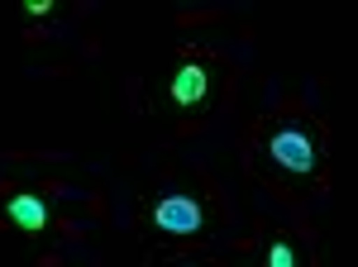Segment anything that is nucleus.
Listing matches in <instances>:
<instances>
[{
	"label": "nucleus",
	"mask_w": 358,
	"mask_h": 267,
	"mask_svg": "<svg viewBox=\"0 0 358 267\" xmlns=\"http://www.w3.org/2000/svg\"><path fill=\"white\" fill-rule=\"evenodd\" d=\"M167 91H172L177 106H201V101L210 96V77H206L201 62H177V72H172V81H167Z\"/></svg>",
	"instance_id": "obj_3"
},
{
	"label": "nucleus",
	"mask_w": 358,
	"mask_h": 267,
	"mask_svg": "<svg viewBox=\"0 0 358 267\" xmlns=\"http://www.w3.org/2000/svg\"><path fill=\"white\" fill-rule=\"evenodd\" d=\"M153 224H158L163 234H196V229L206 224V210H201L196 196L172 191V196H163V201L153 205Z\"/></svg>",
	"instance_id": "obj_2"
},
{
	"label": "nucleus",
	"mask_w": 358,
	"mask_h": 267,
	"mask_svg": "<svg viewBox=\"0 0 358 267\" xmlns=\"http://www.w3.org/2000/svg\"><path fill=\"white\" fill-rule=\"evenodd\" d=\"M5 215H10V224H20L24 234H38V229L48 224V201L34 196V191H20V196L5 201Z\"/></svg>",
	"instance_id": "obj_4"
},
{
	"label": "nucleus",
	"mask_w": 358,
	"mask_h": 267,
	"mask_svg": "<svg viewBox=\"0 0 358 267\" xmlns=\"http://www.w3.org/2000/svg\"><path fill=\"white\" fill-rule=\"evenodd\" d=\"M268 267H296V253H292L287 239H277L273 248H268Z\"/></svg>",
	"instance_id": "obj_5"
},
{
	"label": "nucleus",
	"mask_w": 358,
	"mask_h": 267,
	"mask_svg": "<svg viewBox=\"0 0 358 267\" xmlns=\"http://www.w3.org/2000/svg\"><path fill=\"white\" fill-rule=\"evenodd\" d=\"M268 158H273L282 172H292V177H310V172H315V143H310L306 129L287 124V129H277L273 138H268Z\"/></svg>",
	"instance_id": "obj_1"
}]
</instances>
